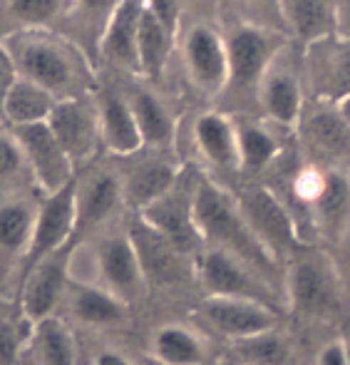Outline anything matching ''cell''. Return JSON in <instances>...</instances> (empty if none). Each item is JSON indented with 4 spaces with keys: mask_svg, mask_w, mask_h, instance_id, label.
I'll return each mask as SVG.
<instances>
[{
    "mask_svg": "<svg viewBox=\"0 0 350 365\" xmlns=\"http://www.w3.org/2000/svg\"><path fill=\"white\" fill-rule=\"evenodd\" d=\"M75 182L60 189V192L45 197L43 204L38 207L33 239H30V246L23 256V274L33 269L40 259L55 254V251H60L63 246H70L75 241Z\"/></svg>",
    "mask_w": 350,
    "mask_h": 365,
    "instance_id": "obj_15",
    "label": "cell"
},
{
    "mask_svg": "<svg viewBox=\"0 0 350 365\" xmlns=\"http://www.w3.org/2000/svg\"><path fill=\"white\" fill-rule=\"evenodd\" d=\"M259 3H271V0H259ZM276 5H279V0H274Z\"/></svg>",
    "mask_w": 350,
    "mask_h": 365,
    "instance_id": "obj_47",
    "label": "cell"
},
{
    "mask_svg": "<svg viewBox=\"0 0 350 365\" xmlns=\"http://www.w3.org/2000/svg\"><path fill=\"white\" fill-rule=\"evenodd\" d=\"M194 221L202 236L204 249H221L249 264L259 276L283 296V266L256 241L236 207L234 197L219 182L199 174L197 197H194Z\"/></svg>",
    "mask_w": 350,
    "mask_h": 365,
    "instance_id": "obj_1",
    "label": "cell"
},
{
    "mask_svg": "<svg viewBox=\"0 0 350 365\" xmlns=\"http://www.w3.org/2000/svg\"><path fill=\"white\" fill-rule=\"evenodd\" d=\"M23 162H25L23 152H20L15 137L0 132V182H3V179H10L13 174H18L20 167H23Z\"/></svg>",
    "mask_w": 350,
    "mask_h": 365,
    "instance_id": "obj_38",
    "label": "cell"
},
{
    "mask_svg": "<svg viewBox=\"0 0 350 365\" xmlns=\"http://www.w3.org/2000/svg\"><path fill=\"white\" fill-rule=\"evenodd\" d=\"M122 0H72V8L77 10V18L90 28H97V40H100L102 30H105L107 20L112 18V13L117 10Z\"/></svg>",
    "mask_w": 350,
    "mask_h": 365,
    "instance_id": "obj_37",
    "label": "cell"
},
{
    "mask_svg": "<svg viewBox=\"0 0 350 365\" xmlns=\"http://www.w3.org/2000/svg\"><path fill=\"white\" fill-rule=\"evenodd\" d=\"M95 107L102 145L107 147V152L115 157H135L140 149H144L140 127H137L125 92L112 90V87L100 90L95 95Z\"/></svg>",
    "mask_w": 350,
    "mask_h": 365,
    "instance_id": "obj_21",
    "label": "cell"
},
{
    "mask_svg": "<svg viewBox=\"0 0 350 365\" xmlns=\"http://www.w3.org/2000/svg\"><path fill=\"white\" fill-rule=\"evenodd\" d=\"M8 48L13 53L20 77L45 87L58 100L70 97L68 90L70 85H75L77 70L75 60H72L70 50L65 45H60L58 40L45 38V35L28 33L20 35L15 40V45H8Z\"/></svg>",
    "mask_w": 350,
    "mask_h": 365,
    "instance_id": "obj_7",
    "label": "cell"
},
{
    "mask_svg": "<svg viewBox=\"0 0 350 365\" xmlns=\"http://www.w3.org/2000/svg\"><path fill=\"white\" fill-rule=\"evenodd\" d=\"M149 356L159 365H204L207 338L187 323H164L149 336Z\"/></svg>",
    "mask_w": 350,
    "mask_h": 365,
    "instance_id": "obj_27",
    "label": "cell"
},
{
    "mask_svg": "<svg viewBox=\"0 0 350 365\" xmlns=\"http://www.w3.org/2000/svg\"><path fill=\"white\" fill-rule=\"evenodd\" d=\"M55 105H58V97L53 92H48L45 87L35 85V82L18 75V80L10 87L0 112H3V117L13 127L40 125V122H48Z\"/></svg>",
    "mask_w": 350,
    "mask_h": 365,
    "instance_id": "obj_31",
    "label": "cell"
},
{
    "mask_svg": "<svg viewBox=\"0 0 350 365\" xmlns=\"http://www.w3.org/2000/svg\"><path fill=\"white\" fill-rule=\"evenodd\" d=\"M316 365H348L346 363V348H343V341H331L321 348L316 358Z\"/></svg>",
    "mask_w": 350,
    "mask_h": 365,
    "instance_id": "obj_42",
    "label": "cell"
},
{
    "mask_svg": "<svg viewBox=\"0 0 350 365\" xmlns=\"http://www.w3.org/2000/svg\"><path fill=\"white\" fill-rule=\"evenodd\" d=\"M38 209L25 199H10L0 204V251L25 256L33 239V226Z\"/></svg>",
    "mask_w": 350,
    "mask_h": 365,
    "instance_id": "obj_34",
    "label": "cell"
},
{
    "mask_svg": "<svg viewBox=\"0 0 350 365\" xmlns=\"http://www.w3.org/2000/svg\"><path fill=\"white\" fill-rule=\"evenodd\" d=\"M95 271L100 286L115 293L127 306L147 291V279L140 264V256L132 244V239L125 234H110L95 244Z\"/></svg>",
    "mask_w": 350,
    "mask_h": 365,
    "instance_id": "obj_14",
    "label": "cell"
},
{
    "mask_svg": "<svg viewBox=\"0 0 350 365\" xmlns=\"http://www.w3.org/2000/svg\"><path fill=\"white\" fill-rule=\"evenodd\" d=\"M231 351L239 365H288L293 361V343L279 328L231 341Z\"/></svg>",
    "mask_w": 350,
    "mask_h": 365,
    "instance_id": "obj_33",
    "label": "cell"
},
{
    "mask_svg": "<svg viewBox=\"0 0 350 365\" xmlns=\"http://www.w3.org/2000/svg\"><path fill=\"white\" fill-rule=\"evenodd\" d=\"M72 249L63 246L55 254L40 259L30 271L20 279V313L25 321L38 323L53 316L55 306L65 298L68 284L72 279Z\"/></svg>",
    "mask_w": 350,
    "mask_h": 365,
    "instance_id": "obj_11",
    "label": "cell"
},
{
    "mask_svg": "<svg viewBox=\"0 0 350 365\" xmlns=\"http://www.w3.org/2000/svg\"><path fill=\"white\" fill-rule=\"evenodd\" d=\"M197 184L199 174L184 169L167 194H162L157 202H152L137 214L144 224H149L157 234H162L169 244H174L182 254H187L194 261L204 251L202 236H199L197 221H194Z\"/></svg>",
    "mask_w": 350,
    "mask_h": 365,
    "instance_id": "obj_4",
    "label": "cell"
},
{
    "mask_svg": "<svg viewBox=\"0 0 350 365\" xmlns=\"http://www.w3.org/2000/svg\"><path fill=\"white\" fill-rule=\"evenodd\" d=\"M279 13L303 45L336 35V0H279Z\"/></svg>",
    "mask_w": 350,
    "mask_h": 365,
    "instance_id": "obj_30",
    "label": "cell"
},
{
    "mask_svg": "<svg viewBox=\"0 0 350 365\" xmlns=\"http://www.w3.org/2000/svg\"><path fill=\"white\" fill-rule=\"evenodd\" d=\"M311 231L326 244L336 246L350 229V177L343 169L328 167L326 187L308 214Z\"/></svg>",
    "mask_w": 350,
    "mask_h": 365,
    "instance_id": "obj_22",
    "label": "cell"
},
{
    "mask_svg": "<svg viewBox=\"0 0 350 365\" xmlns=\"http://www.w3.org/2000/svg\"><path fill=\"white\" fill-rule=\"evenodd\" d=\"M348 291L331 256L303 246L283 271V303L306 318H333L341 313Z\"/></svg>",
    "mask_w": 350,
    "mask_h": 365,
    "instance_id": "obj_2",
    "label": "cell"
},
{
    "mask_svg": "<svg viewBox=\"0 0 350 365\" xmlns=\"http://www.w3.org/2000/svg\"><path fill=\"white\" fill-rule=\"evenodd\" d=\"M65 301H68L70 316L82 326H117L127 316V303L120 301L115 293L102 289L100 284H85V281L70 279Z\"/></svg>",
    "mask_w": 350,
    "mask_h": 365,
    "instance_id": "obj_26",
    "label": "cell"
},
{
    "mask_svg": "<svg viewBox=\"0 0 350 365\" xmlns=\"http://www.w3.org/2000/svg\"><path fill=\"white\" fill-rule=\"evenodd\" d=\"M234 125L236 147H239V174L249 179L266 177L283 157L279 127L256 120H234Z\"/></svg>",
    "mask_w": 350,
    "mask_h": 365,
    "instance_id": "obj_25",
    "label": "cell"
},
{
    "mask_svg": "<svg viewBox=\"0 0 350 365\" xmlns=\"http://www.w3.org/2000/svg\"><path fill=\"white\" fill-rule=\"evenodd\" d=\"M301 70L311 100L341 105L350 97V40L328 35L308 43L301 55Z\"/></svg>",
    "mask_w": 350,
    "mask_h": 365,
    "instance_id": "obj_8",
    "label": "cell"
},
{
    "mask_svg": "<svg viewBox=\"0 0 350 365\" xmlns=\"http://www.w3.org/2000/svg\"><path fill=\"white\" fill-rule=\"evenodd\" d=\"M144 0H122L112 18L107 20L100 40H97V58L125 73L140 75V55H137V38H140Z\"/></svg>",
    "mask_w": 350,
    "mask_h": 365,
    "instance_id": "obj_20",
    "label": "cell"
},
{
    "mask_svg": "<svg viewBox=\"0 0 350 365\" xmlns=\"http://www.w3.org/2000/svg\"><path fill=\"white\" fill-rule=\"evenodd\" d=\"M199 316L229 341H241V338L279 328V308L261 301H249V298L207 296V301L199 308Z\"/></svg>",
    "mask_w": 350,
    "mask_h": 365,
    "instance_id": "obj_16",
    "label": "cell"
},
{
    "mask_svg": "<svg viewBox=\"0 0 350 365\" xmlns=\"http://www.w3.org/2000/svg\"><path fill=\"white\" fill-rule=\"evenodd\" d=\"M199 284L204 286L207 296L221 298H249V301H261L279 308L286 306L283 296L264 276H259L249 264H244L236 256L226 254L221 249H204L194 261Z\"/></svg>",
    "mask_w": 350,
    "mask_h": 365,
    "instance_id": "obj_5",
    "label": "cell"
},
{
    "mask_svg": "<svg viewBox=\"0 0 350 365\" xmlns=\"http://www.w3.org/2000/svg\"><path fill=\"white\" fill-rule=\"evenodd\" d=\"M182 172H184V167H179L174 159L162 157V154L142 159L130 172L120 174L125 204L135 214H140L142 209H147L152 202H157L162 194H167Z\"/></svg>",
    "mask_w": 350,
    "mask_h": 365,
    "instance_id": "obj_23",
    "label": "cell"
},
{
    "mask_svg": "<svg viewBox=\"0 0 350 365\" xmlns=\"http://www.w3.org/2000/svg\"><path fill=\"white\" fill-rule=\"evenodd\" d=\"M48 127L58 137V142L68 152L75 167L90 162L102 145L95 97L87 100V97L72 95L58 100V105L53 107L48 117Z\"/></svg>",
    "mask_w": 350,
    "mask_h": 365,
    "instance_id": "obj_12",
    "label": "cell"
},
{
    "mask_svg": "<svg viewBox=\"0 0 350 365\" xmlns=\"http://www.w3.org/2000/svg\"><path fill=\"white\" fill-rule=\"evenodd\" d=\"M15 80H18V68H15L13 53H10L8 45L0 43V110H3V102Z\"/></svg>",
    "mask_w": 350,
    "mask_h": 365,
    "instance_id": "obj_40",
    "label": "cell"
},
{
    "mask_svg": "<svg viewBox=\"0 0 350 365\" xmlns=\"http://www.w3.org/2000/svg\"><path fill=\"white\" fill-rule=\"evenodd\" d=\"M92 365H135V363L120 351H100L95 356V363Z\"/></svg>",
    "mask_w": 350,
    "mask_h": 365,
    "instance_id": "obj_44",
    "label": "cell"
},
{
    "mask_svg": "<svg viewBox=\"0 0 350 365\" xmlns=\"http://www.w3.org/2000/svg\"><path fill=\"white\" fill-rule=\"evenodd\" d=\"M28 336H30V331L23 333L13 318L0 316V365H18L20 363L23 348H25V343H28Z\"/></svg>",
    "mask_w": 350,
    "mask_h": 365,
    "instance_id": "obj_36",
    "label": "cell"
},
{
    "mask_svg": "<svg viewBox=\"0 0 350 365\" xmlns=\"http://www.w3.org/2000/svg\"><path fill=\"white\" fill-rule=\"evenodd\" d=\"M127 236L137 249L147 286H177L187 279V266H192L189 256L182 254L174 244H169L149 224H144L137 214L132 219L130 229H127Z\"/></svg>",
    "mask_w": 350,
    "mask_h": 365,
    "instance_id": "obj_19",
    "label": "cell"
},
{
    "mask_svg": "<svg viewBox=\"0 0 350 365\" xmlns=\"http://www.w3.org/2000/svg\"><path fill=\"white\" fill-rule=\"evenodd\" d=\"M288 45L279 53V58L271 63L256 90V100L264 110L266 122H271L279 130H298V122L306 110V82H303L301 60H293L288 55Z\"/></svg>",
    "mask_w": 350,
    "mask_h": 365,
    "instance_id": "obj_9",
    "label": "cell"
},
{
    "mask_svg": "<svg viewBox=\"0 0 350 365\" xmlns=\"http://www.w3.org/2000/svg\"><path fill=\"white\" fill-rule=\"evenodd\" d=\"M336 35L350 40V0H336Z\"/></svg>",
    "mask_w": 350,
    "mask_h": 365,
    "instance_id": "obj_43",
    "label": "cell"
},
{
    "mask_svg": "<svg viewBox=\"0 0 350 365\" xmlns=\"http://www.w3.org/2000/svg\"><path fill=\"white\" fill-rule=\"evenodd\" d=\"M125 204L122 194V177L120 172L110 169H95L85 177H77L75 182V239L97 226L107 224L115 217L117 209Z\"/></svg>",
    "mask_w": 350,
    "mask_h": 365,
    "instance_id": "obj_18",
    "label": "cell"
},
{
    "mask_svg": "<svg viewBox=\"0 0 350 365\" xmlns=\"http://www.w3.org/2000/svg\"><path fill=\"white\" fill-rule=\"evenodd\" d=\"M174 35L152 15V10L144 5L140 38H137V55H140V75L147 80L157 82L164 75L172 55Z\"/></svg>",
    "mask_w": 350,
    "mask_h": 365,
    "instance_id": "obj_32",
    "label": "cell"
},
{
    "mask_svg": "<svg viewBox=\"0 0 350 365\" xmlns=\"http://www.w3.org/2000/svg\"><path fill=\"white\" fill-rule=\"evenodd\" d=\"M241 217L251 234L256 236L261 246L274 256L276 261H288L296 251L306 246L301 231H298L296 219L286 209V204L271 192L269 187L249 184L234 197Z\"/></svg>",
    "mask_w": 350,
    "mask_h": 365,
    "instance_id": "obj_3",
    "label": "cell"
},
{
    "mask_svg": "<svg viewBox=\"0 0 350 365\" xmlns=\"http://www.w3.org/2000/svg\"><path fill=\"white\" fill-rule=\"evenodd\" d=\"M298 140L318 162H341L350 157V127L343 120L338 105L328 102H306L298 122Z\"/></svg>",
    "mask_w": 350,
    "mask_h": 365,
    "instance_id": "obj_17",
    "label": "cell"
},
{
    "mask_svg": "<svg viewBox=\"0 0 350 365\" xmlns=\"http://www.w3.org/2000/svg\"><path fill=\"white\" fill-rule=\"evenodd\" d=\"M152 15L169 30L172 35H177L179 23H182V8H179V0H144Z\"/></svg>",
    "mask_w": 350,
    "mask_h": 365,
    "instance_id": "obj_39",
    "label": "cell"
},
{
    "mask_svg": "<svg viewBox=\"0 0 350 365\" xmlns=\"http://www.w3.org/2000/svg\"><path fill=\"white\" fill-rule=\"evenodd\" d=\"M343 348H346V363L350 365V341H343Z\"/></svg>",
    "mask_w": 350,
    "mask_h": 365,
    "instance_id": "obj_46",
    "label": "cell"
},
{
    "mask_svg": "<svg viewBox=\"0 0 350 365\" xmlns=\"http://www.w3.org/2000/svg\"><path fill=\"white\" fill-rule=\"evenodd\" d=\"M338 110H341L343 120H346V122H348V127H350V97H348V100H343L341 105H338Z\"/></svg>",
    "mask_w": 350,
    "mask_h": 365,
    "instance_id": "obj_45",
    "label": "cell"
},
{
    "mask_svg": "<svg viewBox=\"0 0 350 365\" xmlns=\"http://www.w3.org/2000/svg\"><path fill=\"white\" fill-rule=\"evenodd\" d=\"M23 353H30L35 365H80L75 333L58 316L33 323Z\"/></svg>",
    "mask_w": 350,
    "mask_h": 365,
    "instance_id": "obj_28",
    "label": "cell"
},
{
    "mask_svg": "<svg viewBox=\"0 0 350 365\" xmlns=\"http://www.w3.org/2000/svg\"><path fill=\"white\" fill-rule=\"evenodd\" d=\"M125 97L130 102V110L135 115L137 127H140L144 147L159 152V149L172 145L177 122H174V115L164 105L162 97L152 90H144V87H132L130 92H125Z\"/></svg>",
    "mask_w": 350,
    "mask_h": 365,
    "instance_id": "obj_29",
    "label": "cell"
},
{
    "mask_svg": "<svg viewBox=\"0 0 350 365\" xmlns=\"http://www.w3.org/2000/svg\"><path fill=\"white\" fill-rule=\"evenodd\" d=\"M13 137L18 142L20 152H23L25 164L33 172L35 184L45 197L60 192L77 179L75 164L58 142V137L53 135L48 122L13 127Z\"/></svg>",
    "mask_w": 350,
    "mask_h": 365,
    "instance_id": "obj_10",
    "label": "cell"
},
{
    "mask_svg": "<svg viewBox=\"0 0 350 365\" xmlns=\"http://www.w3.org/2000/svg\"><path fill=\"white\" fill-rule=\"evenodd\" d=\"M333 249H336V256H331V259H333V264H336L338 274H341L343 286H346V291L350 293V229Z\"/></svg>",
    "mask_w": 350,
    "mask_h": 365,
    "instance_id": "obj_41",
    "label": "cell"
},
{
    "mask_svg": "<svg viewBox=\"0 0 350 365\" xmlns=\"http://www.w3.org/2000/svg\"><path fill=\"white\" fill-rule=\"evenodd\" d=\"M70 0H8V10L18 23L28 28L50 25L65 13Z\"/></svg>",
    "mask_w": 350,
    "mask_h": 365,
    "instance_id": "obj_35",
    "label": "cell"
},
{
    "mask_svg": "<svg viewBox=\"0 0 350 365\" xmlns=\"http://www.w3.org/2000/svg\"><path fill=\"white\" fill-rule=\"evenodd\" d=\"M286 38L264 25L241 23L226 38L229 50V87L226 90H259L266 70L286 48Z\"/></svg>",
    "mask_w": 350,
    "mask_h": 365,
    "instance_id": "obj_6",
    "label": "cell"
},
{
    "mask_svg": "<svg viewBox=\"0 0 350 365\" xmlns=\"http://www.w3.org/2000/svg\"><path fill=\"white\" fill-rule=\"evenodd\" d=\"M192 140L199 157L216 172H239L236 125L221 112H202L192 125Z\"/></svg>",
    "mask_w": 350,
    "mask_h": 365,
    "instance_id": "obj_24",
    "label": "cell"
},
{
    "mask_svg": "<svg viewBox=\"0 0 350 365\" xmlns=\"http://www.w3.org/2000/svg\"><path fill=\"white\" fill-rule=\"evenodd\" d=\"M184 68L202 95L216 97L229 87V50L226 38L211 25H194L184 38Z\"/></svg>",
    "mask_w": 350,
    "mask_h": 365,
    "instance_id": "obj_13",
    "label": "cell"
}]
</instances>
